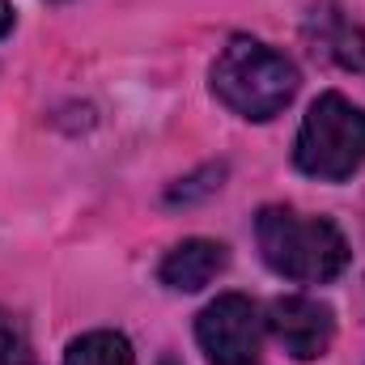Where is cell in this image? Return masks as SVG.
<instances>
[{
	"label": "cell",
	"mask_w": 365,
	"mask_h": 365,
	"mask_svg": "<svg viewBox=\"0 0 365 365\" xmlns=\"http://www.w3.org/2000/svg\"><path fill=\"white\" fill-rule=\"evenodd\" d=\"M306 47L314 60L331 64V68H344V73H365V30L331 0H319L310 13H306Z\"/></svg>",
	"instance_id": "obj_6"
},
{
	"label": "cell",
	"mask_w": 365,
	"mask_h": 365,
	"mask_svg": "<svg viewBox=\"0 0 365 365\" xmlns=\"http://www.w3.org/2000/svg\"><path fill=\"white\" fill-rule=\"evenodd\" d=\"M212 93L242 119H272L297 93V68L259 38H230L212 60Z\"/></svg>",
	"instance_id": "obj_2"
},
{
	"label": "cell",
	"mask_w": 365,
	"mask_h": 365,
	"mask_svg": "<svg viewBox=\"0 0 365 365\" xmlns=\"http://www.w3.org/2000/svg\"><path fill=\"white\" fill-rule=\"evenodd\" d=\"M64 365H136V357L119 331H86L81 340L68 344Z\"/></svg>",
	"instance_id": "obj_8"
},
{
	"label": "cell",
	"mask_w": 365,
	"mask_h": 365,
	"mask_svg": "<svg viewBox=\"0 0 365 365\" xmlns=\"http://www.w3.org/2000/svg\"><path fill=\"white\" fill-rule=\"evenodd\" d=\"M365 162V110L353 106L344 93H323L306 110L297 140H293V166L310 179L340 182Z\"/></svg>",
	"instance_id": "obj_3"
},
{
	"label": "cell",
	"mask_w": 365,
	"mask_h": 365,
	"mask_svg": "<svg viewBox=\"0 0 365 365\" xmlns=\"http://www.w3.org/2000/svg\"><path fill=\"white\" fill-rule=\"evenodd\" d=\"M9 30H13V4H9V0H0V38H4Z\"/></svg>",
	"instance_id": "obj_11"
},
{
	"label": "cell",
	"mask_w": 365,
	"mask_h": 365,
	"mask_svg": "<svg viewBox=\"0 0 365 365\" xmlns=\"http://www.w3.org/2000/svg\"><path fill=\"white\" fill-rule=\"evenodd\" d=\"M225 247L221 242H212V238H187L179 242L166 259H162V284L166 289H179V293H195V289H204L212 276L225 268Z\"/></svg>",
	"instance_id": "obj_7"
},
{
	"label": "cell",
	"mask_w": 365,
	"mask_h": 365,
	"mask_svg": "<svg viewBox=\"0 0 365 365\" xmlns=\"http://www.w3.org/2000/svg\"><path fill=\"white\" fill-rule=\"evenodd\" d=\"M264 323L272 327V336L280 340V349H284L293 361H314V357H323V353L331 349V340H336V319H331V310H327L323 302L297 297V293L276 297L272 306H268V319H264Z\"/></svg>",
	"instance_id": "obj_5"
},
{
	"label": "cell",
	"mask_w": 365,
	"mask_h": 365,
	"mask_svg": "<svg viewBox=\"0 0 365 365\" xmlns=\"http://www.w3.org/2000/svg\"><path fill=\"white\" fill-rule=\"evenodd\" d=\"M162 365H179V361H170V357H166V361H162Z\"/></svg>",
	"instance_id": "obj_12"
},
{
	"label": "cell",
	"mask_w": 365,
	"mask_h": 365,
	"mask_svg": "<svg viewBox=\"0 0 365 365\" xmlns=\"http://www.w3.org/2000/svg\"><path fill=\"white\" fill-rule=\"evenodd\" d=\"M34 361V349H30V336L26 327L0 310V365H30Z\"/></svg>",
	"instance_id": "obj_9"
},
{
	"label": "cell",
	"mask_w": 365,
	"mask_h": 365,
	"mask_svg": "<svg viewBox=\"0 0 365 365\" xmlns=\"http://www.w3.org/2000/svg\"><path fill=\"white\" fill-rule=\"evenodd\" d=\"M255 238L264 264L284 280L323 284L349 268V242L327 217H302L293 208L268 204L255 217Z\"/></svg>",
	"instance_id": "obj_1"
},
{
	"label": "cell",
	"mask_w": 365,
	"mask_h": 365,
	"mask_svg": "<svg viewBox=\"0 0 365 365\" xmlns=\"http://www.w3.org/2000/svg\"><path fill=\"white\" fill-rule=\"evenodd\" d=\"M221 179H225V166H221V162H217V166H204V170H195V175H187V179L175 182V187L166 191V200H170V204H191V200L217 191Z\"/></svg>",
	"instance_id": "obj_10"
},
{
	"label": "cell",
	"mask_w": 365,
	"mask_h": 365,
	"mask_svg": "<svg viewBox=\"0 0 365 365\" xmlns=\"http://www.w3.org/2000/svg\"><path fill=\"white\" fill-rule=\"evenodd\" d=\"M195 340L212 365H255L264 353L259 306L242 293H221L195 319Z\"/></svg>",
	"instance_id": "obj_4"
}]
</instances>
